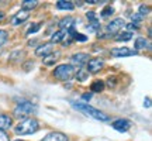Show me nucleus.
Listing matches in <instances>:
<instances>
[{"label":"nucleus","instance_id":"nucleus-5","mask_svg":"<svg viewBox=\"0 0 152 141\" xmlns=\"http://www.w3.org/2000/svg\"><path fill=\"white\" fill-rule=\"evenodd\" d=\"M123 27H125V21H124V20H123V18H114V20H111V21L107 24L106 31H107V34L115 35V34L118 33Z\"/></svg>","mask_w":152,"mask_h":141},{"label":"nucleus","instance_id":"nucleus-13","mask_svg":"<svg viewBox=\"0 0 152 141\" xmlns=\"http://www.w3.org/2000/svg\"><path fill=\"white\" fill-rule=\"evenodd\" d=\"M61 57V51H54V52H51L49 55H47V57H44L42 58V64L44 65H54L56 61L59 59Z\"/></svg>","mask_w":152,"mask_h":141},{"label":"nucleus","instance_id":"nucleus-2","mask_svg":"<svg viewBox=\"0 0 152 141\" xmlns=\"http://www.w3.org/2000/svg\"><path fill=\"white\" fill-rule=\"evenodd\" d=\"M73 106H75V109L80 110L82 113H85L86 116H89V117H92L94 120H99V121H109L110 120V117L106 113H103V112H100V110L92 107V106H89L86 103H73Z\"/></svg>","mask_w":152,"mask_h":141},{"label":"nucleus","instance_id":"nucleus-31","mask_svg":"<svg viewBox=\"0 0 152 141\" xmlns=\"http://www.w3.org/2000/svg\"><path fill=\"white\" fill-rule=\"evenodd\" d=\"M125 27L128 28V33H132V31H137L140 26L138 24H134V23H128V24H125Z\"/></svg>","mask_w":152,"mask_h":141},{"label":"nucleus","instance_id":"nucleus-16","mask_svg":"<svg viewBox=\"0 0 152 141\" xmlns=\"http://www.w3.org/2000/svg\"><path fill=\"white\" fill-rule=\"evenodd\" d=\"M66 35H68V33L66 31H64V30H58V31H55L54 34H52V37H51V41L49 43L51 44H58V43H62L64 40L66 38Z\"/></svg>","mask_w":152,"mask_h":141},{"label":"nucleus","instance_id":"nucleus-18","mask_svg":"<svg viewBox=\"0 0 152 141\" xmlns=\"http://www.w3.org/2000/svg\"><path fill=\"white\" fill-rule=\"evenodd\" d=\"M26 57V51H21V49H16V51H13L9 57V61L11 62H21L23 58Z\"/></svg>","mask_w":152,"mask_h":141},{"label":"nucleus","instance_id":"nucleus-30","mask_svg":"<svg viewBox=\"0 0 152 141\" xmlns=\"http://www.w3.org/2000/svg\"><path fill=\"white\" fill-rule=\"evenodd\" d=\"M140 16H142V17H145L147 14H149V7L148 6H145V4H141L140 6V13H138Z\"/></svg>","mask_w":152,"mask_h":141},{"label":"nucleus","instance_id":"nucleus-12","mask_svg":"<svg viewBox=\"0 0 152 141\" xmlns=\"http://www.w3.org/2000/svg\"><path fill=\"white\" fill-rule=\"evenodd\" d=\"M42 141H68V137L64 134V133H59V131H52L42 138Z\"/></svg>","mask_w":152,"mask_h":141},{"label":"nucleus","instance_id":"nucleus-9","mask_svg":"<svg viewBox=\"0 0 152 141\" xmlns=\"http://www.w3.org/2000/svg\"><path fill=\"white\" fill-rule=\"evenodd\" d=\"M51 52H54V44H51V43H45L42 45L37 47V49H35V55L37 57H42V58L49 55Z\"/></svg>","mask_w":152,"mask_h":141},{"label":"nucleus","instance_id":"nucleus-28","mask_svg":"<svg viewBox=\"0 0 152 141\" xmlns=\"http://www.w3.org/2000/svg\"><path fill=\"white\" fill-rule=\"evenodd\" d=\"M104 85H107L109 87H114L117 85V78H115V76H110L109 79L104 82Z\"/></svg>","mask_w":152,"mask_h":141},{"label":"nucleus","instance_id":"nucleus-7","mask_svg":"<svg viewBox=\"0 0 152 141\" xmlns=\"http://www.w3.org/2000/svg\"><path fill=\"white\" fill-rule=\"evenodd\" d=\"M111 57L114 58H121V57H131V55H135L137 51H132V49L127 48V47H121V48H114L111 49Z\"/></svg>","mask_w":152,"mask_h":141},{"label":"nucleus","instance_id":"nucleus-11","mask_svg":"<svg viewBox=\"0 0 152 141\" xmlns=\"http://www.w3.org/2000/svg\"><path fill=\"white\" fill-rule=\"evenodd\" d=\"M89 59H90V58H89V54H86V52H77V54H73L71 57L72 64L79 65V66H83Z\"/></svg>","mask_w":152,"mask_h":141},{"label":"nucleus","instance_id":"nucleus-19","mask_svg":"<svg viewBox=\"0 0 152 141\" xmlns=\"http://www.w3.org/2000/svg\"><path fill=\"white\" fill-rule=\"evenodd\" d=\"M104 87H106V85H104L103 81H94L90 85V92L92 93H100L104 90Z\"/></svg>","mask_w":152,"mask_h":141},{"label":"nucleus","instance_id":"nucleus-27","mask_svg":"<svg viewBox=\"0 0 152 141\" xmlns=\"http://www.w3.org/2000/svg\"><path fill=\"white\" fill-rule=\"evenodd\" d=\"M7 40H9V33L6 30H0V47L7 43Z\"/></svg>","mask_w":152,"mask_h":141},{"label":"nucleus","instance_id":"nucleus-36","mask_svg":"<svg viewBox=\"0 0 152 141\" xmlns=\"http://www.w3.org/2000/svg\"><path fill=\"white\" fill-rule=\"evenodd\" d=\"M4 17H6V14L3 13V11H0V23L3 21V20H4Z\"/></svg>","mask_w":152,"mask_h":141},{"label":"nucleus","instance_id":"nucleus-17","mask_svg":"<svg viewBox=\"0 0 152 141\" xmlns=\"http://www.w3.org/2000/svg\"><path fill=\"white\" fill-rule=\"evenodd\" d=\"M55 6L59 10H73L75 9V3L71 1V0H58L55 3Z\"/></svg>","mask_w":152,"mask_h":141},{"label":"nucleus","instance_id":"nucleus-33","mask_svg":"<svg viewBox=\"0 0 152 141\" xmlns=\"http://www.w3.org/2000/svg\"><path fill=\"white\" fill-rule=\"evenodd\" d=\"M0 141H10L9 134H7L6 131H3V130H0Z\"/></svg>","mask_w":152,"mask_h":141},{"label":"nucleus","instance_id":"nucleus-20","mask_svg":"<svg viewBox=\"0 0 152 141\" xmlns=\"http://www.w3.org/2000/svg\"><path fill=\"white\" fill-rule=\"evenodd\" d=\"M38 6V1L37 0H23L21 1V7L24 11H28V10H33Z\"/></svg>","mask_w":152,"mask_h":141},{"label":"nucleus","instance_id":"nucleus-3","mask_svg":"<svg viewBox=\"0 0 152 141\" xmlns=\"http://www.w3.org/2000/svg\"><path fill=\"white\" fill-rule=\"evenodd\" d=\"M75 68L73 65H69V64H61L52 70V76H54L55 79H58V81H62V82H66L72 79L73 75H75Z\"/></svg>","mask_w":152,"mask_h":141},{"label":"nucleus","instance_id":"nucleus-10","mask_svg":"<svg viewBox=\"0 0 152 141\" xmlns=\"http://www.w3.org/2000/svg\"><path fill=\"white\" fill-rule=\"evenodd\" d=\"M111 126H113V129H115V130L120 131V133H125V131H128V129L131 127V123L125 119H117V120H114Z\"/></svg>","mask_w":152,"mask_h":141},{"label":"nucleus","instance_id":"nucleus-22","mask_svg":"<svg viewBox=\"0 0 152 141\" xmlns=\"http://www.w3.org/2000/svg\"><path fill=\"white\" fill-rule=\"evenodd\" d=\"M131 38H132V33H128V31H125V33L117 34L114 40H115V41H130Z\"/></svg>","mask_w":152,"mask_h":141},{"label":"nucleus","instance_id":"nucleus-25","mask_svg":"<svg viewBox=\"0 0 152 141\" xmlns=\"http://www.w3.org/2000/svg\"><path fill=\"white\" fill-rule=\"evenodd\" d=\"M41 26H42V23H34L31 27L28 28V31H27V35H30V34H34V33H37L38 30L41 28Z\"/></svg>","mask_w":152,"mask_h":141},{"label":"nucleus","instance_id":"nucleus-8","mask_svg":"<svg viewBox=\"0 0 152 141\" xmlns=\"http://www.w3.org/2000/svg\"><path fill=\"white\" fill-rule=\"evenodd\" d=\"M75 23H76V18H73L71 16H66L58 23V27H59V30L69 31V30H72V28L75 27Z\"/></svg>","mask_w":152,"mask_h":141},{"label":"nucleus","instance_id":"nucleus-26","mask_svg":"<svg viewBox=\"0 0 152 141\" xmlns=\"http://www.w3.org/2000/svg\"><path fill=\"white\" fill-rule=\"evenodd\" d=\"M72 37H73V40H75V41H79V43H86V41H87V35L80 34V33H75Z\"/></svg>","mask_w":152,"mask_h":141},{"label":"nucleus","instance_id":"nucleus-35","mask_svg":"<svg viewBox=\"0 0 152 141\" xmlns=\"http://www.w3.org/2000/svg\"><path fill=\"white\" fill-rule=\"evenodd\" d=\"M92 98H93V93L92 92H86V93H83V95H82V99H83L85 102H89Z\"/></svg>","mask_w":152,"mask_h":141},{"label":"nucleus","instance_id":"nucleus-37","mask_svg":"<svg viewBox=\"0 0 152 141\" xmlns=\"http://www.w3.org/2000/svg\"><path fill=\"white\" fill-rule=\"evenodd\" d=\"M145 104H147V107H151V100H149V98L145 99Z\"/></svg>","mask_w":152,"mask_h":141},{"label":"nucleus","instance_id":"nucleus-29","mask_svg":"<svg viewBox=\"0 0 152 141\" xmlns=\"http://www.w3.org/2000/svg\"><path fill=\"white\" fill-rule=\"evenodd\" d=\"M86 17H87V20H89L90 23H97L99 21V18L96 17V13H94V11H87Z\"/></svg>","mask_w":152,"mask_h":141},{"label":"nucleus","instance_id":"nucleus-4","mask_svg":"<svg viewBox=\"0 0 152 141\" xmlns=\"http://www.w3.org/2000/svg\"><path fill=\"white\" fill-rule=\"evenodd\" d=\"M37 109L34 106L31 102H27V100H24L21 103H18L14 109V112H13V116L16 117V119H20V120H24L26 117H28L30 114H33Z\"/></svg>","mask_w":152,"mask_h":141},{"label":"nucleus","instance_id":"nucleus-39","mask_svg":"<svg viewBox=\"0 0 152 141\" xmlns=\"http://www.w3.org/2000/svg\"><path fill=\"white\" fill-rule=\"evenodd\" d=\"M0 54H1V49H0Z\"/></svg>","mask_w":152,"mask_h":141},{"label":"nucleus","instance_id":"nucleus-14","mask_svg":"<svg viewBox=\"0 0 152 141\" xmlns=\"http://www.w3.org/2000/svg\"><path fill=\"white\" fill-rule=\"evenodd\" d=\"M11 124H13V117H10L9 114L0 113V130H7L11 127Z\"/></svg>","mask_w":152,"mask_h":141},{"label":"nucleus","instance_id":"nucleus-1","mask_svg":"<svg viewBox=\"0 0 152 141\" xmlns=\"http://www.w3.org/2000/svg\"><path fill=\"white\" fill-rule=\"evenodd\" d=\"M38 129H39L38 120L34 117H28V119H24L23 121H20L14 127V133L17 136H30V134H34L35 131H38Z\"/></svg>","mask_w":152,"mask_h":141},{"label":"nucleus","instance_id":"nucleus-32","mask_svg":"<svg viewBox=\"0 0 152 141\" xmlns=\"http://www.w3.org/2000/svg\"><path fill=\"white\" fill-rule=\"evenodd\" d=\"M131 20H132V21H131V23H134V24H138V23H140V21H142V20H144V17H142V16H140V14L137 13V14H134V16L131 17Z\"/></svg>","mask_w":152,"mask_h":141},{"label":"nucleus","instance_id":"nucleus-24","mask_svg":"<svg viewBox=\"0 0 152 141\" xmlns=\"http://www.w3.org/2000/svg\"><path fill=\"white\" fill-rule=\"evenodd\" d=\"M114 14V9L111 7V6H106L103 10H102V13H100V16L104 17V18H107V17L110 16H113Z\"/></svg>","mask_w":152,"mask_h":141},{"label":"nucleus","instance_id":"nucleus-6","mask_svg":"<svg viewBox=\"0 0 152 141\" xmlns=\"http://www.w3.org/2000/svg\"><path fill=\"white\" fill-rule=\"evenodd\" d=\"M104 66V61L102 58H93V59L87 61V72L90 73H97L100 72V69Z\"/></svg>","mask_w":152,"mask_h":141},{"label":"nucleus","instance_id":"nucleus-21","mask_svg":"<svg viewBox=\"0 0 152 141\" xmlns=\"http://www.w3.org/2000/svg\"><path fill=\"white\" fill-rule=\"evenodd\" d=\"M134 47H135L137 51H142V49H145L148 47V41L147 38L144 37H138L135 40V43H134Z\"/></svg>","mask_w":152,"mask_h":141},{"label":"nucleus","instance_id":"nucleus-34","mask_svg":"<svg viewBox=\"0 0 152 141\" xmlns=\"http://www.w3.org/2000/svg\"><path fill=\"white\" fill-rule=\"evenodd\" d=\"M23 68H24V69L28 72V70L31 69V68H34V61H27V62L23 65Z\"/></svg>","mask_w":152,"mask_h":141},{"label":"nucleus","instance_id":"nucleus-38","mask_svg":"<svg viewBox=\"0 0 152 141\" xmlns=\"http://www.w3.org/2000/svg\"><path fill=\"white\" fill-rule=\"evenodd\" d=\"M13 141H24V140H13Z\"/></svg>","mask_w":152,"mask_h":141},{"label":"nucleus","instance_id":"nucleus-15","mask_svg":"<svg viewBox=\"0 0 152 141\" xmlns=\"http://www.w3.org/2000/svg\"><path fill=\"white\" fill-rule=\"evenodd\" d=\"M28 20V11H18L16 16L13 17V20H11V23H13V26H20V24H23L24 21H27Z\"/></svg>","mask_w":152,"mask_h":141},{"label":"nucleus","instance_id":"nucleus-23","mask_svg":"<svg viewBox=\"0 0 152 141\" xmlns=\"http://www.w3.org/2000/svg\"><path fill=\"white\" fill-rule=\"evenodd\" d=\"M87 76H89V72H87L86 69L80 68V69L77 70V73H76V79L79 82H85L87 79Z\"/></svg>","mask_w":152,"mask_h":141}]
</instances>
